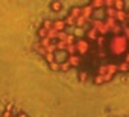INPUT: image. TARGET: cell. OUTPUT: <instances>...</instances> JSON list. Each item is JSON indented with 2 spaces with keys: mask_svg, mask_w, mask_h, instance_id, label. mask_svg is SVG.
<instances>
[{
  "mask_svg": "<svg viewBox=\"0 0 129 117\" xmlns=\"http://www.w3.org/2000/svg\"><path fill=\"white\" fill-rule=\"evenodd\" d=\"M17 117H27V114H26V112H18Z\"/></svg>",
  "mask_w": 129,
  "mask_h": 117,
  "instance_id": "8d00e7d4",
  "label": "cell"
},
{
  "mask_svg": "<svg viewBox=\"0 0 129 117\" xmlns=\"http://www.w3.org/2000/svg\"><path fill=\"white\" fill-rule=\"evenodd\" d=\"M109 32H111L112 35H121V34H123V24L117 23V24H115V26H114Z\"/></svg>",
  "mask_w": 129,
  "mask_h": 117,
  "instance_id": "4fadbf2b",
  "label": "cell"
},
{
  "mask_svg": "<svg viewBox=\"0 0 129 117\" xmlns=\"http://www.w3.org/2000/svg\"><path fill=\"white\" fill-rule=\"evenodd\" d=\"M67 63L70 64V67H72V69L79 67V66L82 64V56H79V55H69Z\"/></svg>",
  "mask_w": 129,
  "mask_h": 117,
  "instance_id": "5b68a950",
  "label": "cell"
},
{
  "mask_svg": "<svg viewBox=\"0 0 129 117\" xmlns=\"http://www.w3.org/2000/svg\"><path fill=\"white\" fill-rule=\"evenodd\" d=\"M103 21H105V24H106V27H108V31H111L115 24H117V21H115V18H108V17H105L103 18Z\"/></svg>",
  "mask_w": 129,
  "mask_h": 117,
  "instance_id": "9a60e30c",
  "label": "cell"
},
{
  "mask_svg": "<svg viewBox=\"0 0 129 117\" xmlns=\"http://www.w3.org/2000/svg\"><path fill=\"white\" fill-rule=\"evenodd\" d=\"M97 47L99 49H105V43H106V38L105 37H102V35H99V38H97Z\"/></svg>",
  "mask_w": 129,
  "mask_h": 117,
  "instance_id": "cb8c5ba5",
  "label": "cell"
},
{
  "mask_svg": "<svg viewBox=\"0 0 129 117\" xmlns=\"http://www.w3.org/2000/svg\"><path fill=\"white\" fill-rule=\"evenodd\" d=\"M67 55H78V50H76V44H69L67 49H66Z\"/></svg>",
  "mask_w": 129,
  "mask_h": 117,
  "instance_id": "ffe728a7",
  "label": "cell"
},
{
  "mask_svg": "<svg viewBox=\"0 0 129 117\" xmlns=\"http://www.w3.org/2000/svg\"><path fill=\"white\" fill-rule=\"evenodd\" d=\"M53 29L56 32H62L66 31L67 26H66V21H64V18H58V20H53Z\"/></svg>",
  "mask_w": 129,
  "mask_h": 117,
  "instance_id": "52a82bcc",
  "label": "cell"
},
{
  "mask_svg": "<svg viewBox=\"0 0 129 117\" xmlns=\"http://www.w3.org/2000/svg\"><path fill=\"white\" fill-rule=\"evenodd\" d=\"M124 63H127V64H129V52L124 55Z\"/></svg>",
  "mask_w": 129,
  "mask_h": 117,
  "instance_id": "d590c367",
  "label": "cell"
},
{
  "mask_svg": "<svg viewBox=\"0 0 129 117\" xmlns=\"http://www.w3.org/2000/svg\"><path fill=\"white\" fill-rule=\"evenodd\" d=\"M90 5L93 6V9H94V11H99V9H103V8H105L103 0H94V2H91Z\"/></svg>",
  "mask_w": 129,
  "mask_h": 117,
  "instance_id": "7c38bea8",
  "label": "cell"
},
{
  "mask_svg": "<svg viewBox=\"0 0 129 117\" xmlns=\"http://www.w3.org/2000/svg\"><path fill=\"white\" fill-rule=\"evenodd\" d=\"M105 8H114V0H105Z\"/></svg>",
  "mask_w": 129,
  "mask_h": 117,
  "instance_id": "836d02e7",
  "label": "cell"
},
{
  "mask_svg": "<svg viewBox=\"0 0 129 117\" xmlns=\"http://www.w3.org/2000/svg\"><path fill=\"white\" fill-rule=\"evenodd\" d=\"M15 117H17V115H15Z\"/></svg>",
  "mask_w": 129,
  "mask_h": 117,
  "instance_id": "f35d334b",
  "label": "cell"
},
{
  "mask_svg": "<svg viewBox=\"0 0 129 117\" xmlns=\"http://www.w3.org/2000/svg\"><path fill=\"white\" fill-rule=\"evenodd\" d=\"M93 82H94L96 85H102V84H105V82H103V76H100V75H96V76L93 78Z\"/></svg>",
  "mask_w": 129,
  "mask_h": 117,
  "instance_id": "4316f807",
  "label": "cell"
},
{
  "mask_svg": "<svg viewBox=\"0 0 129 117\" xmlns=\"http://www.w3.org/2000/svg\"><path fill=\"white\" fill-rule=\"evenodd\" d=\"M126 12H127V24H129V9H127Z\"/></svg>",
  "mask_w": 129,
  "mask_h": 117,
  "instance_id": "74e56055",
  "label": "cell"
},
{
  "mask_svg": "<svg viewBox=\"0 0 129 117\" xmlns=\"http://www.w3.org/2000/svg\"><path fill=\"white\" fill-rule=\"evenodd\" d=\"M34 47H35V50H37L40 55H43V56L46 55V49H44V47H41V46H40V43H38V44H35Z\"/></svg>",
  "mask_w": 129,
  "mask_h": 117,
  "instance_id": "f546056e",
  "label": "cell"
},
{
  "mask_svg": "<svg viewBox=\"0 0 129 117\" xmlns=\"http://www.w3.org/2000/svg\"><path fill=\"white\" fill-rule=\"evenodd\" d=\"M114 9L115 11H126V3L123 0H114Z\"/></svg>",
  "mask_w": 129,
  "mask_h": 117,
  "instance_id": "8fae6325",
  "label": "cell"
},
{
  "mask_svg": "<svg viewBox=\"0 0 129 117\" xmlns=\"http://www.w3.org/2000/svg\"><path fill=\"white\" fill-rule=\"evenodd\" d=\"M96 75H100V76H103V75H106V64H103V66H100L99 69H97V73Z\"/></svg>",
  "mask_w": 129,
  "mask_h": 117,
  "instance_id": "4dcf8cb0",
  "label": "cell"
},
{
  "mask_svg": "<svg viewBox=\"0 0 129 117\" xmlns=\"http://www.w3.org/2000/svg\"><path fill=\"white\" fill-rule=\"evenodd\" d=\"M38 37L43 40V38H47V31L44 29V27H40L38 29Z\"/></svg>",
  "mask_w": 129,
  "mask_h": 117,
  "instance_id": "f1b7e54d",
  "label": "cell"
},
{
  "mask_svg": "<svg viewBox=\"0 0 129 117\" xmlns=\"http://www.w3.org/2000/svg\"><path fill=\"white\" fill-rule=\"evenodd\" d=\"M81 11H82V17H84L87 21H90V20L93 18V15H94V9H93V6H91L90 3L81 6Z\"/></svg>",
  "mask_w": 129,
  "mask_h": 117,
  "instance_id": "277c9868",
  "label": "cell"
},
{
  "mask_svg": "<svg viewBox=\"0 0 129 117\" xmlns=\"http://www.w3.org/2000/svg\"><path fill=\"white\" fill-rule=\"evenodd\" d=\"M64 21H66V26H70V27H76V18H73V17H70V15H67L66 18H64Z\"/></svg>",
  "mask_w": 129,
  "mask_h": 117,
  "instance_id": "2e32d148",
  "label": "cell"
},
{
  "mask_svg": "<svg viewBox=\"0 0 129 117\" xmlns=\"http://www.w3.org/2000/svg\"><path fill=\"white\" fill-rule=\"evenodd\" d=\"M41 27H44L46 31H50V29H53V20H49V18H46L44 21H43V26Z\"/></svg>",
  "mask_w": 129,
  "mask_h": 117,
  "instance_id": "d6986e66",
  "label": "cell"
},
{
  "mask_svg": "<svg viewBox=\"0 0 129 117\" xmlns=\"http://www.w3.org/2000/svg\"><path fill=\"white\" fill-rule=\"evenodd\" d=\"M55 46H56V52H66V49H67V44L64 41H56Z\"/></svg>",
  "mask_w": 129,
  "mask_h": 117,
  "instance_id": "e0dca14e",
  "label": "cell"
},
{
  "mask_svg": "<svg viewBox=\"0 0 129 117\" xmlns=\"http://www.w3.org/2000/svg\"><path fill=\"white\" fill-rule=\"evenodd\" d=\"M129 72V64L121 61L120 64H117V73H127Z\"/></svg>",
  "mask_w": 129,
  "mask_h": 117,
  "instance_id": "30bf717a",
  "label": "cell"
},
{
  "mask_svg": "<svg viewBox=\"0 0 129 117\" xmlns=\"http://www.w3.org/2000/svg\"><path fill=\"white\" fill-rule=\"evenodd\" d=\"M50 8H52L55 12H59V11L62 9V3H61V2H52V3H50Z\"/></svg>",
  "mask_w": 129,
  "mask_h": 117,
  "instance_id": "44dd1931",
  "label": "cell"
},
{
  "mask_svg": "<svg viewBox=\"0 0 129 117\" xmlns=\"http://www.w3.org/2000/svg\"><path fill=\"white\" fill-rule=\"evenodd\" d=\"M90 24H91V27L93 29H96L97 32H99V35H102V37H105L109 31H108V27H106V24H105V21L103 20H100V18H91L90 21H88Z\"/></svg>",
  "mask_w": 129,
  "mask_h": 117,
  "instance_id": "7a4b0ae2",
  "label": "cell"
},
{
  "mask_svg": "<svg viewBox=\"0 0 129 117\" xmlns=\"http://www.w3.org/2000/svg\"><path fill=\"white\" fill-rule=\"evenodd\" d=\"M108 50L112 56H121L129 52V41L127 38L121 35H112L111 40L108 41Z\"/></svg>",
  "mask_w": 129,
  "mask_h": 117,
  "instance_id": "6da1fadb",
  "label": "cell"
},
{
  "mask_svg": "<svg viewBox=\"0 0 129 117\" xmlns=\"http://www.w3.org/2000/svg\"><path fill=\"white\" fill-rule=\"evenodd\" d=\"M85 37H87L85 40L90 41V43H91V41H97V38H99V32H97L96 29H93V27H88V31L85 32Z\"/></svg>",
  "mask_w": 129,
  "mask_h": 117,
  "instance_id": "8992f818",
  "label": "cell"
},
{
  "mask_svg": "<svg viewBox=\"0 0 129 117\" xmlns=\"http://www.w3.org/2000/svg\"><path fill=\"white\" fill-rule=\"evenodd\" d=\"M106 73L115 76V73H117V64H115V63H109V64H106Z\"/></svg>",
  "mask_w": 129,
  "mask_h": 117,
  "instance_id": "5bb4252c",
  "label": "cell"
},
{
  "mask_svg": "<svg viewBox=\"0 0 129 117\" xmlns=\"http://www.w3.org/2000/svg\"><path fill=\"white\" fill-rule=\"evenodd\" d=\"M2 117H12V114H11V109H9V108H8V109H5Z\"/></svg>",
  "mask_w": 129,
  "mask_h": 117,
  "instance_id": "e575fe53",
  "label": "cell"
},
{
  "mask_svg": "<svg viewBox=\"0 0 129 117\" xmlns=\"http://www.w3.org/2000/svg\"><path fill=\"white\" fill-rule=\"evenodd\" d=\"M67 31H62V32H58V37H56V41H64L66 43V40H67Z\"/></svg>",
  "mask_w": 129,
  "mask_h": 117,
  "instance_id": "7402d4cb",
  "label": "cell"
},
{
  "mask_svg": "<svg viewBox=\"0 0 129 117\" xmlns=\"http://www.w3.org/2000/svg\"><path fill=\"white\" fill-rule=\"evenodd\" d=\"M50 44H52V41H50L49 38H43V40H40V46H41V47H44V49H47Z\"/></svg>",
  "mask_w": 129,
  "mask_h": 117,
  "instance_id": "484cf974",
  "label": "cell"
},
{
  "mask_svg": "<svg viewBox=\"0 0 129 117\" xmlns=\"http://www.w3.org/2000/svg\"><path fill=\"white\" fill-rule=\"evenodd\" d=\"M76 50L79 56H84L90 52V41H87L85 38H76Z\"/></svg>",
  "mask_w": 129,
  "mask_h": 117,
  "instance_id": "3957f363",
  "label": "cell"
},
{
  "mask_svg": "<svg viewBox=\"0 0 129 117\" xmlns=\"http://www.w3.org/2000/svg\"><path fill=\"white\" fill-rule=\"evenodd\" d=\"M44 60L47 61V64H52V63H55V53H49V52H46V55H44Z\"/></svg>",
  "mask_w": 129,
  "mask_h": 117,
  "instance_id": "603a6c76",
  "label": "cell"
},
{
  "mask_svg": "<svg viewBox=\"0 0 129 117\" xmlns=\"http://www.w3.org/2000/svg\"><path fill=\"white\" fill-rule=\"evenodd\" d=\"M72 67H70V64L67 63V61H64V63H61L59 64V72H69Z\"/></svg>",
  "mask_w": 129,
  "mask_h": 117,
  "instance_id": "d4e9b609",
  "label": "cell"
},
{
  "mask_svg": "<svg viewBox=\"0 0 129 117\" xmlns=\"http://www.w3.org/2000/svg\"><path fill=\"white\" fill-rule=\"evenodd\" d=\"M87 23H88V21H87L84 17H79V18H76V27H78V29H84Z\"/></svg>",
  "mask_w": 129,
  "mask_h": 117,
  "instance_id": "ac0fdd59",
  "label": "cell"
},
{
  "mask_svg": "<svg viewBox=\"0 0 129 117\" xmlns=\"http://www.w3.org/2000/svg\"><path fill=\"white\" fill-rule=\"evenodd\" d=\"M123 35L127 38V41H129V24L126 23V24H123Z\"/></svg>",
  "mask_w": 129,
  "mask_h": 117,
  "instance_id": "1f68e13d",
  "label": "cell"
},
{
  "mask_svg": "<svg viewBox=\"0 0 129 117\" xmlns=\"http://www.w3.org/2000/svg\"><path fill=\"white\" fill-rule=\"evenodd\" d=\"M78 78H79V81H81V82H85V81L88 79V73H87V72H79Z\"/></svg>",
  "mask_w": 129,
  "mask_h": 117,
  "instance_id": "83f0119b",
  "label": "cell"
},
{
  "mask_svg": "<svg viewBox=\"0 0 129 117\" xmlns=\"http://www.w3.org/2000/svg\"><path fill=\"white\" fill-rule=\"evenodd\" d=\"M49 67H50L53 72H59V64H58V63H52V64H49Z\"/></svg>",
  "mask_w": 129,
  "mask_h": 117,
  "instance_id": "d6a6232c",
  "label": "cell"
},
{
  "mask_svg": "<svg viewBox=\"0 0 129 117\" xmlns=\"http://www.w3.org/2000/svg\"><path fill=\"white\" fill-rule=\"evenodd\" d=\"M67 58H69L67 52H56V53H55V63L61 64V63H64V61H67Z\"/></svg>",
  "mask_w": 129,
  "mask_h": 117,
  "instance_id": "ba28073f",
  "label": "cell"
},
{
  "mask_svg": "<svg viewBox=\"0 0 129 117\" xmlns=\"http://www.w3.org/2000/svg\"><path fill=\"white\" fill-rule=\"evenodd\" d=\"M69 15H70V17H73V18H79V17H82V11H81V6H73V8L70 9Z\"/></svg>",
  "mask_w": 129,
  "mask_h": 117,
  "instance_id": "9c48e42d",
  "label": "cell"
}]
</instances>
